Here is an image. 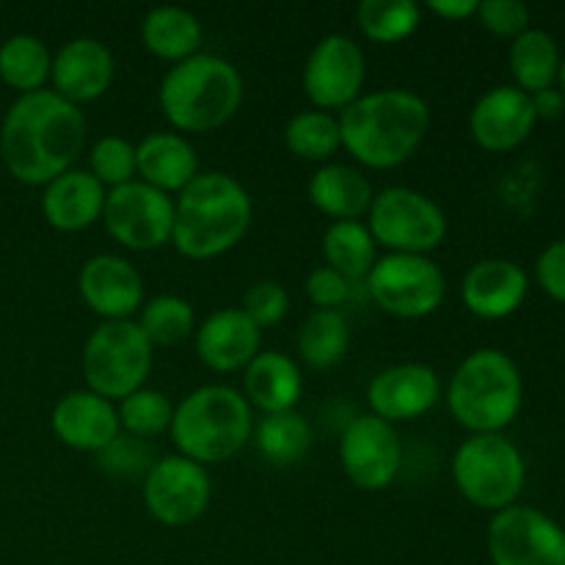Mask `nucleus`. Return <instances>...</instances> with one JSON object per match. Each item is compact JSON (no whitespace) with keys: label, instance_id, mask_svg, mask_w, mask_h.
<instances>
[{"label":"nucleus","instance_id":"obj_10","mask_svg":"<svg viewBox=\"0 0 565 565\" xmlns=\"http://www.w3.org/2000/svg\"><path fill=\"white\" fill-rule=\"evenodd\" d=\"M375 307L401 320H423L445 303L447 279L439 265L423 254H384L367 279Z\"/></svg>","mask_w":565,"mask_h":565},{"label":"nucleus","instance_id":"obj_7","mask_svg":"<svg viewBox=\"0 0 565 565\" xmlns=\"http://www.w3.org/2000/svg\"><path fill=\"white\" fill-rule=\"evenodd\" d=\"M452 483L469 505L500 513L516 505L524 489V458L502 434H472L452 456Z\"/></svg>","mask_w":565,"mask_h":565},{"label":"nucleus","instance_id":"obj_20","mask_svg":"<svg viewBox=\"0 0 565 565\" xmlns=\"http://www.w3.org/2000/svg\"><path fill=\"white\" fill-rule=\"evenodd\" d=\"M50 428L64 447L94 456L108 450L121 434L114 403L88 390L66 392L53 406Z\"/></svg>","mask_w":565,"mask_h":565},{"label":"nucleus","instance_id":"obj_14","mask_svg":"<svg viewBox=\"0 0 565 565\" xmlns=\"http://www.w3.org/2000/svg\"><path fill=\"white\" fill-rule=\"evenodd\" d=\"M367 58L364 50L345 33L320 39L303 64V94L315 110H345L364 94Z\"/></svg>","mask_w":565,"mask_h":565},{"label":"nucleus","instance_id":"obj_1","mask_svg":"<svg viewBox=\"0 0 565 565\" xmlns=\"http://www.w3.org/2000/svg\"><path fill=\"white\" fill-rule=\"evenodd\" d=\"M88 125L77 105L66 103L53 88L22 94L0 121V160L22 185H47L86 149Z\"/></svg>","mask_w":565,"mask_h":565},{"label":"nucleus","instance_id":"obj_19","mask_svg":"<svg viewBox=\"0 0 565 565\" xmlns=\"http://www.w3.org/2000/svg\"><path fill=\"white\" fill-rule=\"evenodd\" d=\"M114 53L94 36H77L61 44L50 66V83L58 97L72 105H86L103 97L114 83Z\"/></svg>","mask_w":565,"mask_h":565},{"label":"nucleus","instance_id":"obj_37","mask_svg":"<svg viewBox=\"0 0 565 565\" xmlns=\"http://www.w3.org/2000/svg\"><path fill=\"white\" fill-rule=\"evenodd\" d=\"M88 174L105 191L132 182L136 180V143L121 136H103L88 152Z\"/></svg>","mask_w":565,"mask_h":565},{"label":"nucleus","instance_id":"obj_11","mask_svg":"<svg viewBox=\"0 0 565 565\" xmlns=\"http://www.w3.org/2000/svg\"><path fill=\"white\" fill-rule=\"evenodd\" d=\"M105 232L127 252H158L174 232V199L132 180L105 196Z\"/></svg>","mask_w":565,"mask_h":565},{"label":"nucleus","instance_id":"obj_40","mask_svg":"<svg viewBox=\"0 0 565 565\" xmlns=\"http://www.w3.org/2000/svg\"><path fill=\"white\" fill-rule=\"evenodd\" d=\"M99 463L103 469L114 475H136V472H149L154 461H149L147 441L132 439V436L119 434V439L108 447L105 452H99Z\"/></svg>","mask_w":565,"mask_h":565},{"label":"nucleus","instance_id":"obj_26","mask_svg":"<svg viewBox=\"0 0 565 565\" xmlns=\"http://www.w3.org/2000/svg\"><path fill=\"white\" fill-rule=\"evenodd\" d=\"M303 395V375L296 359L279 351H259L243 370V397L263 414L296 412Z\"/></svg>","mask_w":565,"mask_h":565},{"label":"nucleus","instance_id":"obj_3","mask_svg":"<svg viewBox=\"0 0 565 565\" xmlns=\"http://www.w3.org/2000/svg\"><path fill=\"white\" fill-rule=\"evenodd\" d=\"M254 204L246 188L224 171H199L177 193L171 246L193 263H207L232 252L246 237Z\"/></svg>","mask_w":565,"mask_h":565},{"label":"nucleus","instance_id":"obj_24","mask_svg":"<svg viewBox=\"0 0 565 565\" xmlns=\"http://www.w3.org/2000/svg\"><path fill=\"white\" fill-rule=\"evenodd\" d=\"M199 154L180 132H149L136 143V180L154 191L180 193L196 180Z\"/></svg>","mask_w":565,"mask_h":565},{"label":"nucleus","instance_id":"obj_34","mask_svg":"<svg viewBox=\"0 0 565 565\" xmlns=\"http://www.w3.org/2000/svg\"><path fill=\"white\" fill-rule=\"evenodd\" d=\"M136 323L149 340V345L171 348L185 342L196 331V315H193L191 301L163 292V296L143 301L141 312L136 315Z\"/></svg>","mask_w":565,"mask_h":565},{"label":"nucleus","instance_id":"obj_25","mask_svg":"<svg viewBox=\"0 0 565 565\" xmlns=\"http://www.w3.org/2000/svg\"><path fill=\"white\" fill-rule=\"evenodd\" d=\"M307 196L318 213L334 221H362L375 199V188L362 169L351 163H323L309 177Z\"/></svg>","mask_w":565,"mask_h":565},{"label":"nucleus","instance_id":"obj_4","mask_svg":"<svg viewBox=\"0 0 565 565\" xmlns=\"http://www.w3.org/2000/svg\"><path fill=\"white\" fill-rule=\"evenodd\" d=\"M243 77L232 61L196 53L160 77L158 105L180 136L213 132L241 110Z\"/></svg>","mask_w":565,"mask_h":565},{"label":"nucleus","instance_id":"obj_22","mask_svg":"<svg viewBox=\"0 0 565 565\" xmlns=\"http://www.w3.org/2000/svg\"><path fill=\"white\" fill-rule=\"evenodd\" d=\"M527 274L519 263L502 257L480 259L461 281V301L475 318L505 320L527 298Z\"/></svg>","mask_w":565,"mask_h":565},{"label":"nucleus","instance_id":"obj_38","mask_svg":"<svg viewBox=\"0 0 565 565\" xmlns=\"http://www.w3.org/2000/svg\"><path fill=\"white\" fill-rule=\"evenodd\" d=\"M241 309L259 326V329H270V326L281 323V320L287 318L290 296H287L285 287L274 279L254 281L246 290V296H243Z\"/></svg>","mask_w":565,"mask_h":565},{"label":"nucleus","instance_id":"obj_18","mask_svg":"<svg viewBox=\"0 0 565 565\" xmlns=\"http://www.w3.org/2000/svg\"><path fill=\"white\" fill-rule=\"evenodd\" d=\"M535 121L530 94L516 86H494L475 103L469 136L486 152H511L527 141Z\"/></svg>","mask_w":565,"mask_h":565},{"label":"nucleus","instance_id":"obj_31","mask_svg":"<svg viewBox=\"0 0 565 565\" xmlns=\"http://www.w3.org/2000/svg\"><path fill=\"white\" fill-rule=\"evenodd\" d=\"M375 241L364 221H334L323 232V257L329 268L345 276L348 281L367 279L375 265Z\"/></svg>","mask_w":565,"mask_h":565},{"label":"nucleus","instance_id":"obj_17","mask_svg":"<svg viewBox=\"0 0 565 565\" xmlns=\"http://www.w3.org/2000/svg\"><path fill=\"white\" fill-rule=\"evenodd\" d=\"M441 381L423 362H403L381 370L367 386V406L384 423H412L439 403Z\"/></svg>","mask_w":565,"mask_h":565},{"label":"nucleus","instance_id":"obj_39","mask_svg":"<svg viewBox=\"0 0 565 565\" xmlns=\"http://www.w3.org/2000/svg\"><path fill=\"white\" fill-rule=\"evenodd\" d=\"M475 17L486 31L502 39H516L530 28V9L522 0H480Z\"/></svg>","mask_w":565,"mask_h":565},{"label":"nucleus","instance_id":"obj_35","mask_svg":"<svg viewBox=\"0 0 565 565\" xmlns=\"http://www.w3.org/2000/svg\"><path fill=\"white\" fill-rule=\"evenodd\" d=\"M423 22V9L414 0H362L356 25L370 42L397 44L412 36Z\"/></svg>","mask_w":565,"mask_h":565},{"label":"nucleus","instance_id":"obj_16","mask_svg":"<svg viewBox=\"0 0 565 565\" xmlns=\"http://www.w3.org/2000/svg\"><path fill=\"white\" fill-rule=\"evenodd\" d=\"M77 292L83 303L103 323L132 320L143 307V279L130 259L119 254H94L77 274Z\"/></svg>","mask_w":565,"mask_h":565},{"label":"nucleus","instance_id":"obj_8","mask_svg":"<svg viewBox=\"0 0 565 565\" xmlns=\"http://www.w3.org/2000/svg\"><path fill=\"white\" fill-rule=\"evenodd\" d=\"M152 351L136 320L99 323L83 345L81 367L88 392L105 401H125L147 384L152 373Z\"/></svg>","mask_w":565,"mask_h":565},{"label":"nucleus","instance_id":"obj_36","mask_svg":"<svg viewBox=\"0 0 565 565\" xmlns=\"http://www.w3.org/2000/svg\"><path fill=\"white\" fill-rule=\"evenodd\" d=\"M119 414V428L125 436L132 439H158L160 434L171 428V417H174V406H171L169 395H163L160 390H149L141 386L132 395H127L125 401H119L116 406Z\"/></svg>","mask_w":565,"mask_h":565},{"label":"nucleus","instance_id":"obj_13","mask_svg":"<svg viewBox=\"0 0 565 565\" xmlns=\"http://www.w3.org/2000/svg\"><path fill=\"white\" fill-rule=\"evenodd\" d=\"M494 565H565V530L539 508L511 505L489 524Z\"/></svg>","mask_w":565,"mask_h":565},{"label":"nucleus","instance_id":"obj_30","mask_svg":"<svg viewBox=\"0 0 565 565\" xmlns=\"http://www.w3.org/2000/svg\"><path fill=\"white\" fill-rule=\"evenodd\" d=\"M252 441L265 461L276 467H292L312 447V428L298 412L263 414V419L254 425Z\"/></svg>","mask_w":565,"mask_h":565},{"label":"nucleus","instance_id":"obj_44","mask_svg":"<svg viewBox=\"0 0 565 565\" xmlns=\"http://www.w3.org/2000/svg\"><path fill=\"white\" fill-rule=\"evenodd\" d=\"M533 99V110H535V119H555V116L563 114L565 108V97L561 88H544L539 94H530Z\"/></svg>","mask_w":565,"mask_h":565},{"label":"nucleus","instance_id":"obj_41","mask_svg":"<svg viewBox=\"0 0 565 565\" xmlns=\"http://www.w3.org/2000/svg\"><path fill=\"white\" fill-rule=\"evenodd\" d=\"M303 287H307L309 301L318 309H340L351 298L353 281H348L345 276L337 274L329 265H320V268H315L307 276V285Z\"/></svg>","mask_w":565,"mask_h":565},{"label":"nucleus","instance_id":"obj_9","mask_svg":"<svg viewBox=\"0 0 565 565\" xmlns=\"http://www.w3.org/2000/svg\"><path fill=\"white\" fill-rule=\"evenodd\" d=\"M367 230L375 246L390 248V254L428 257L447 237V215L423 191L392 185L375 193L367 210Z\"/></svg>","mask_w":565,"mask_h":565},{"label":"nucleus","instance_id":"obj_2","mask_svg":"<svg viewBox=\"0 0 565 565\" xmlns=\"http://www.w3.org/2000/svg\"><path fill=\"white\" fill-rule=\"evenodd\" d=\"M342 149L373 171L397 169L414 158L430 127V108L408 88L362 94L337 116Z\"/></svg>","mask_w":565,"mask_h":565},{"label":"nucleus","instance_id":"obj_28","mask_svg":"<svg viewBox=\"0 0 565 565\" xmlns=\"http://www.w3.org/2000/svg\"><path fill=\"white\" fill-rule=\"evenodd\" d=\"M508 61H511L516 88H522L524 94H539L555 86L563 58L552 33L541 31V28H527L513 39Z\"/></svg>","mask_w":565,"mask_h":565},{"label":"nucleus","instance_id":"obj_21","mask_svg":"<svg viewBox=\"0 0 565 565\" xmlns=\"http://www.w3.org/2000/svg\"><path fill=\"white\" fill-rule=\"evenodd\" d=\"M193 342L204 367L213 373H237L246 370L259 353L263 329L243 309L224 307L204 318L193 334Z\"/></svg>","mask_w":565,"mask_h":565},{"label":"nucleus","instance_id":"obj_27","mask_svg":"<svg viewBox=\"0 0 565 565\" xmlns=\"http://www.w3.org/2000/svg\"><path fill=\"white\" fill-rule=\"evenodd\" d=\"M141 42L154 58L180 64V61L202 53L204 31L193 11L180 9V6H158L143 17Z\"/></svg>","mask_w":565,"mask_h":565},{"label":"nucleus","instance_id":"obj_15","mask_svg":"<svg viewBox=\"0 0 565 565\" xmlns=\"http://www.w3.org/2000/svg\"><path fill=\"white\" fill-rule=\"evenodd\" d=\"M340 463L359 491H384L403 469V445L395 425L375 414H359L342 428Z\"/></svg>","mask_w":565,"mask_h":565},{"label":"nucleus","instance_id":"obj_32","mask_svg":"<svg viewBox=\"0 0 565 565\" xmlns=\"http://www.w3.org/2000/svg\"><path fill=\"white\" fill-rule=\"evenodd\" d=\"M298 356L315 370H329L342 362L351 345V326L340 309H315L296 337Z\"/></svg>","mask_w":565,"mask_h":565},{"label":"nucleus","instance_id":"obj_33","mask_svg":"<svg viewBox=\"0 0 565 565\" xmlns=\"http://www.w3.org/2000/svg\"><path fill=\"white\" fill-rule=\"evenodd\" d=\"M285 147L307 163H329L342 149L340 121L326 110H301L285 127Z\"/></svg>","mask_w":565,"mask_h":565},{"label":"nucleus","instance_id":"obj_29","mask_svg":"<svg viewBox=\"0 0 565 565\" xmlns=\"http://www.w3.org/2000/svg\"><path fill=\"white\" fill-rule=\"evenodd\" d=\"M50 66L53 55L39 36L14 33L0 44V81L17 92V97L42 92L50 81Z\"/></svg>","mask_w":565,"mask_h":565},{"label":"nucleus","instance_id":"obj_45","mask_svg":"<svg viewBox=\"0 0 565 565\" xmlns=\"http://www.w3.org/2000/svg\"><path fill=\"white\" fill-rule=\"evenodd\" d=\"M557 88H561L565 97V61H561V72H557Z\"/></svg>","mask_w":565,"mask_h":565},{"label":"nucleus","instance_id":"obj_23","mask_svg":"<svg viewBox=\"0 0 565 565\" xmlns=\"http://www.w3.org/2000/svg\"><path fill=\"white\" fill-rule=\"evenodd\" d=\"M105 196L108 191L88 174V169H70L44 185L42 215L55 232L75 235L103 221Z\"/></svg>","mask_w":565,"mask_h":565},{"label":"nucleus","instance_id":"obj_5","mask_svg":"<svg viewBox=\"0 0 565 565\" xmlns=\"http://www.w3.org/2000/svg\"><path fill=\"white\" fill-rule=\"evenodd\" d=\"M169 434L180 456L213 467L235 458L252 441L254 414L235 386L207 384L177 403Z\"/></svg>","mask_w":565,"mask_h":565},{"label":"nucleus","instance_id":"obj_42","mask_svg":"<svg viewBox=\"0 0 565 565\" xmlns=\"http://www.w3.org/2000/svg\"><path fill=\"white\" fill-rule=\"evenodd\" d=\"M535 279L546 296L565 303V241L552 243L541 252L535 263Z\"/></svg>","mask_w":565,"mask_h":565},{"label":"nucleus","instance_id":"obj_6","mask_svg":"<svg viewBox=\"0 0 565 565\" xmlns=\"http://www.w3.org/2000/svg\"><path fill=\"white\" fill-rule=\"evenodd\" d=\"M524 384L516 362L497 348L469 353L447 386V408L472 434H502L522 412Z\"/></svg>","mask_w":565,"mask_h":565},{"label":"nucleus","instance_id":"obj_12","mask_svg":"<svg viewBox=\"0 0 565 565\" xmlns=\"http://www.w3.org/2000/svg\"><path fill=\"white\" fill-rule=\"evenodd\" d=\"M143 505L154 522L166 527H188L204 516L213 500V480L207 467L185 456H163L143 478Z\"/></svg>","mask_w":565,"mask_h":565},{"label":"nucleus","instance_id":"obj_43","mask_svg":"<svg viewBox=\"0 0 565 565\" xmlns=\"http://www.w3.org/2000/svg\"><path fill=\"white\" fill-rule=\"evenodd\" d=\"M428 11L447 22H463L478 14V0H428Z\"/></svg>","mask_w":565,"mask_h":565}]
</instances>
